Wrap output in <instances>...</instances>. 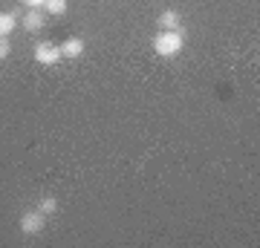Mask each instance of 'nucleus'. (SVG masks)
<instances>
[{
    "mask_svg": "<svg viewBox=\"0 0 260 248\" xmlns=\"http://www.w3.org/2000/svg\"><path fill=\"white\" fill-rule=\"evenodd\" d=\"M18 26V12H0V38H9Z\"/></svg>",
    "mask_w": 260,
    "mask_h": 248,
    "instance_id": "423d86ee",
    "label": "nucleus"
},
{
    "mask_svg": "<svg viewBox=\"0 0 260 248\" xmlns=\"http://www.w3.org/2000/svg\"><path fill=\"white\" fill-rule=\"evenodd\" d=\"M44 12L52 15V18H61V15H67V0H47L44 3Z\"/></svg>",
    "mask_w": 260,
    "mask_h": 248,
    "instance_id": "6e6552de",
    "label": "nucleus"
},
{
    "mask_svg": "<svg viewBox=\"0 0 260 248\" xmlns=\"http://www.w3.org/2000/svg\"><path fill=\"white\" fill-rule=\"evenodd\" d=\"M9 49H12V44H9V38H0V61L9 55Z\"/></svg>",
    "mask_w": 260,
    "mask_h": 248,
    "instance_id": "9d476101",
    "label": "nucleus"
},
{
    "mask_svg": "<svg viewBox=\"0 0 260 248\" xmlns=\"http://www.w3.org/2000/svg\"><path fill=\"white\" fill-rule=\"evenodd\" d=\"M20 3L29 6V9H44V3H47V0H20Z\"/></svg>",
    "mask_w": 260,
    "mask_h": 248,
    "instance_id": "9b49d317",
    "label": "nucleus"
},
{
    "mask_svg": "<svg viewBox=\"0 0 260 248\" xmlns=\"http://www.w3.org/2000/svg\"><path fill=\"white\" fill-rule=\"evenodd\" d=\"M35 61L41 66H55L58 61H61V46L49 44V41H41V44H35Z\"/></svg>",
    "mask_w": 260,
    "mask_h": 248,
    "instance_id": "f03ea898",
    "label": "nucleus"
},
{
    "mask_svg": "<svg viewBox=\"0 0 260 248\" xmlns=\"http://www.w3.org/2000/svg\"><path fill=\"white\" fill-rule=\"evenodd\" d=\"M84 55V41L81 38H67L61 44V58H81Z\"/></svg>",
    "mask_w": 260,
    "mask_h": 248,
    "instance_id": "39448f33",
    "label": "nucleus"
},
{
    "mask_svg": "<svg viewBox=\"0 0 260 248\" xmlns=\"http://www.w3.org/2000/svg\"><path fill=\"white\" fill-rule=\"evenodd\" d=\"M159 26L162 29H179V12L177 9H165L159 15Z\"/></svg>",
    "mask_w": 260,
    "mask_h": 248,
    "instance_id": "0eeeda50",
    "label": "nucleus"
},
{
    "mask_svg": "<svg viewBox=\"0 0 260 248\" xmlns=\"http://www.w3.org/2000/svg\"><path fill=\"white\" fill-rule=\"evenodd\" d=\"M38 211L41 214H55L58 211V202H55V196H44V199H41V205H38Z\"/></svg>",
    "mask_w": 260,
    "mask_h": 248,
    "instance_id": "1a4fd4ad",
    "label": "nucleus"
},
{
    "mask_svg": "<svg viewBox=\"0 0 260 248\" xmlns=\"http://www.w3.org/2000/svg\"><path fill=\"white\" fill-rule=\"evenodd\" d=\"M182 46H185V35H182V29H162L156 38H153V49H156V55L162 58H174L182 52Z\"/></svg>",
    "mask_w": 260,
    "mask_h": 248,
    "instance_id": "f257e3e1",
    "label": "nucleus"
},
{
    "mask_svg": "<svg viewBox=\"0 0 260 248\" xmlns=\"http://www.w3.org/2000/svg\"><path fill=\"white\" fill-rule=\"evenodd\" d=\"M44 225H47V214H41V211H26L23 217H20V231H23V234H29V237L41 234V231H44Z\"/></svg>",
    "mask_w": 260,
    "mask_h": 248,
    "instance_id": "7ed1b4c3",
    "label": "nucleus"
},
{
    "mask_svg": "<svg viewBox=\"0 0 260 248\" xmlns=\"http://www.w3.org/2000/svg\"><path fill=\"white\" fill-rule=\"evenodd\" d=\"M44 23H47V12H44V9H29L26 18H23V26H26L29 32L44 29Z\"/></svg>",
    "mask_w": 260,
    "mask_h": 248,
    "instance_id": "20e7f679",
    "label": "nucleus"
}]
</instances>
